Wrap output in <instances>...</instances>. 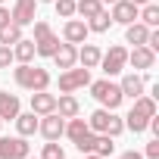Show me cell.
<instances>
[{
	"label": "cell",
	"mask_w": 159,
	"mask_h": 159,
	"mask_svg": "<svg viewBox=\"0 0 159 159\" xmlns=\"http://www.w3.org/2000/svg\"><path fill=\"white\" fill-rule=\"evenodd\" d=\"M13 78H16V84L25 88V91H47L50 88V72L41 69V66H31V62H19L13 69Z\"/></svg>",
	"instance_id": "6da1fadb"
},
{
	"label": "cell",
	"mask_w": 159,
	"mask_h": 159,
	"mask_svg": "<svg viewBox=\"0 0 159 159\" xmlns=\"http://www.w3.org/2000/svg\"><path fill=\"white\" fill-rule=\"evenodd\" d=\"M91 97H94L103 109H112V112H116V109L122 106V100H125V97H122V88L112 84L109 78H103V81H94V84H91Z\"/></svg>",
	"instance_id": "7a4b0ae2"
},
{
	"label": "cell",
	"mask_w": 159,
	"mask_h": 159,
	"mask_svg": "<svg viewBox=\"0 0 159 159\" xmlns=\"http://www.w3.org/2000/svg\"><path fill=\"white\" fill-rule=\"evenodd\" d=\"M34 25V50H38V56H53L56 53V47H59V38L53 34V28L47 25V22H31Z\"/></svg>",
	"instance_id": "3957f363"
},
{
	"label": "cell",
	"mask_w": 159,
	"mask_h": 159,
	"mask_svg": "<svg viewBox=\"0 0 159 159\" xmlns=\"http://www.w3.org/2000/svg\"><path fill=\"white\" fill-rule=\"evenodd\" d=\"M91 84V69H62V75H59V91L62 94H75V91H81V88H88Z\"/></svg>",
	"instance_id": "277c9868"
},
{
	"label": "cell",
	"mask_w": 159,
	"mask_h": 159,
	"mask_svg": "<svg viewBox=\"0 0 159 159\" xmlns=\"http://www.w3.org/2000/svg\"><path fill=\"white\" fill-rule=\"evenodd\" d=\"M125 66H128V47H122V44H112V47L100 56V69H103L106 75H119Z\"/></svg>",
	"instance_id": "5b68a950"
},
{
	"label": "cell",
	"mask_w": 159,
	"mask_h": 159,
	"mask_svg": "<svg viewBox=\"0 0 159 159\" xmlns=\"http://www.w3.org/2000/svg\"><path fill=\"white\" fill-rule=\"evenodd\" d=\"M31 153L28 137L16 134V137H0V159H25Z\"/></svg>",
	"instance_id": "8992f818"
},
{
	"label": "cell",
	"mask_w": 159,
	"mask_h": 159,
	"mask_svg": "<svg viewBox=\"0 0 159 159\" xmlns=\"http://www.w3.org/2000/svg\"><path fill=\"white\" fill-rule=\"evenodd\" d=\"M38 131H41L47 140H59L62 131H66V119H62L59 112H47V116L38 119Z\"/></svg>",
	"instance_id": "52a82bcc"
},
{
	"label": "cell",
	"mask_w": 159,
	"mask_h": 159,
	"mask_svg": "<svg viewBox=\"0 0 159 159\" xmlns=\"http://www.w3.org/2000/svg\"><path fill=\"white\" fill-rule=\"evenodd\" d=\"M137 13H140V7L131 3V0H116L112 10H109L112 22H119V25H131V22H137Z\"/></svg>",
	"instance_id": "ba28073f"
},
{
	"label": "cell",
	"mask_w": 159,
	"mask_h": 159,
	"mask_svg": "<svg viewBox=\"0 0 159 159\" xmlns=\"http://www.w3.org/2000/svg\"><path fill=\"white\" fill-rule=\"evenodd\" d=\"M34 13H38V0H16L13 10H10L13 22H16V25H22V28L34 22Z\"/></svg>",
	"instance_id": "9c48e42d"
},
{
	"label": "cell",
	"mask_w": 159,
	"mask_h": 159,
	"mask_svg": "<svg viewBox=\"0 0 159 159\" xmlns=\"http://www.w3.org/2000/svg\"><path fill=\"white\" fill-rule=\"evenodd\" d=\"M88 34H91V31H88V22H84V19H69V22L62 25L66 44H75V47H78V44L88 41Z\"/></svg>",
	"instance_id": "30bf717a"
},
{
	"label": "cell",
	"mask_w": 159,
	"mask_h": 159,
	"mask_svg": "<svg viewBox=\"0 0 159 159\" xmlns=\"http://www.w3.org/2000/svg\"><path fill=\"white\" fill-rule=\"evenodd\" d=\"M128 62H131L134 69L147 72V69H153V66H156V50H150L147 44H140V47L128 50Z\"/></svg>",
	"instance_id": "8fae6325"
},
{
	"label": "cell",
	"mask_w": 159,
	"mask_h": 159,
	"mask_svg": "<svg viewBox=\"0 0 159 159\" xmlns=\"http://www.w3.org/2000/svg\"><path fill=\"white\" fill-rule=\"evenodd\" d=\"M147 81H150V78H147V75H137V72L125 75V78H122V84H119V88H122V97H131V100L140 97V94L147 91Z\"/></svg>",
	"instance_id": "7c38bea8"
},
{
	"label": "cell",
	"mask_w": 159,
	"mask_h": 159,
	"mask_svg": "<svg viewBox=\"0 0 159 159\" xmlns=\"http://www.w3.org/2000/svg\"><path fill=\"white\" fill-rule=\"evenodd\" d=\"M31 112H34V116H47V112H56V94H47V91H34V94H31Z\"/></svg>",
	"instance_id": "4fadbf2b"
},
{
	"label": "cell",
	"mask_w": 159,
	"mask_h": 159,
	"mask_svg": "<svg viewBox=\"0 0 159 159\" xmlns=\"http://www.w3.org/2000/svg\"><path fill=\"white\" fill-rule=\"evenodd\" d=\"M50 59L56 62V69H72V66L78 62V47H75V44H59Z\"/></svg>",
	"instance_id": "5bb4252c"
},
{
	"label": "cell",
	"mask_w": 159,
	"mask_h": 159,
	"mask_svg": "<svg viewBox=\"0 0 159 159\" xmlns=\"http://www.w3.org/2000/svg\"><path fill=\"white\" fill-rule=\"evenodd\" d=\"M100 56H103V50L97 44H88L84 41V47H78V62H81L84 69H97L100 66Z\"/></svg>",
	"instance_id": "9a60e30c"
},
{
	"label": "cell",
	"mask_w": 159,
	"mask_h": 159,
	"mask_svg": "<svg viewBox=\"0 0 159 159\" xmlns=\"http://www.w3.org/2000/svg\"><path fill=\"white\" fill-rule=\"evenodd\" d=\"M56 112L62 119H75L81 112V103H78V97H72V94H59L56 97Z\"/></svg>",
	"instance_id": "2e32d148"
},
{
	"label": "cell",
	"mask_w": 159,
	"mask_h": 159,
	"mask_svg": "<svg viewBox=\"0 0 159 159\" xmlns=\"http://www.w3.org/2000/svg\"><path fill=\"white\" fill-rule=\"evenodd\" d=\"M109 119H112V109H94L91 112V119H88V128L94 131V134H106V128H109Z\"/></svg>",
	"instance_id": "e0dca14e"
},
{
	"label": "cell",
	"mask_w": 159,
	"mask_h": 159,
	"mask_svg": "<svg viewBox=\"0 0 159 159\" xmlns=\"http://www.w3.org/2000/svg\"><path fill=\"white\" fill-rule=\"evenodd\" d=\"M16 116H19V97H16V94H7V91H0V119H3V122L10 119V122H13Z\"/></svg>",
	"instance_id": "ac0fdd59"
},
{
	"label": "cell",
	"mask_w": 159,
	"mask_h": 159,
	"mask_svg": "<svg viewBox=\"0 0 159 159\" xmlns=\"http://www.w3.org/2000/svg\"><path fill=\"white\" fill-rule=\"evenodd\" d=\"M147 34H150V28H147L143 22H131V25H125V44L140 47V44H147Z\"/></svg>",
	"instance_id": "d6986e66"
},
{
	"label": "cell",
	"mask_w": 159,
	"mask_h": 159,
	"mask_svg": "<svg viewBox=\"0 0 159 159\" xmlns=\"http://www.w3.org/2000/svg\"><path fill=\"white\" fill-rule=\"evenodd\" d=\"M34 56H38V50H34V41L22 38V41H16V44H13V59H16V62H31Z\"/></svg>",
	"instance_id": "ffe728a7"
},
{
	"label": "cell",
	"mask_w": 159,
	"mask_h": 159,
	"mask_svg": "<svg viewBox=\"0 0 159 159\" xmlns=\"http://www.w3.org/2000/svg\"><path fill=\"white\" fill-rule=\"evenodd\" d=\"M13 122H16V131H19L22 137H31V134L38 131V116H34V112H19Z\"/></svg>",
	"instance_id": "44dd1931"
},
{
	"label": "cell",
	"mask_w": 159,
	"mask_h": 159,
	"mask_svg": "<svg viewBox=\"0 0 159 159\" xmlns=\"http://www.w3.org/2000/svg\"><path fill=\"white\" fill-rule=\"evenodd\" d=\"M88 131H91V128H88V122L75 116V119H66V131H62V134H66V137H69V140L75 143V140H81V137H84Z\"/></svg>",
	"instance_id": "7402d4cb"
},
{
	"label": "cell",
	"mask_w": 159,
	"mask_h": 159,
	"mask_svg": "<svg viewBox=\"0 0 159 159\" xmlns=\"http://www.w3.org/2000/svg\"><path fill=\"white\" fill-rule=\"evenodd\" d=\"M137 116H143V119H153L156 116V100L150 97V94H140V97H134V106H131Z\"/></svg>",
	"instance_id": "603a6c76"
},
{
	"label": "cell",
	"mask_w": 159,
	"mask_h": 159,
	"mask_svg": "<svg viewBox=\"0 0 159 159\" xmlns=\"http://www.w3.org/2000/svg\"><path fill=\"white\" fill-rule=\"evenodd\" d=\"M103 10L100 0H75V16H81V19H91Z\"/></svg>",
	"instance_id": "cb8c5ba5"
},
{
	"label": "cell",
	"mask_w": 159,
	"mask_h": 159,
	"mask_svg": "<svg viewBox=\"0 0 159 159\" xmlns=\"http://www.w3.org/2000/svg\"><path fill=\"white\" fill-rule=\"evenodd\" d=\"M109 25H112V16H109L106 10H100L97 16H91V19H88V31H97V34L109 31Z\"/></svg>",
	"instance_id": "d4e9b609"
},
{
	"label": "cell",
	"mask_w": 159,
	"mask_h": 159,
	"mask_svg": "<svg viewBox=\"0 0 159 159\" xmlns=\"http://www.w3.org/2000/svg\"><path fill=\"white\" fill-rule=\"evenodd\" d=\"M16 41H22V25L10 22V25H3V28H0V44H7V47H13Z\"/></svg>",
	"instance_id": "484cf974"
},
{
	"label": "cell",
	"mask_w": 159,
	"mask_h": 159,
	"mask_svg": "<svg viewBox=\"0 0 159 159\" xmlns=\"http://www.w3.org/2000/svg\"><path fill=\"white\" fill-rule=\"evenodd\" d=\"M137 19H140L147 28H156V25H159V7H156V3H143V10L137 13Z\"/></svg>",
	"instance_id": "4316f807"
},
{
	"label": "cell",
	"mask_w": 159,
	"mask_h": 159,
	"mask_svg": "<svg viewBox=\"0 0 159 159\" xmlns=\"http://www.w3.org/2000/svg\"><path fill=\"white\" fill-rule=\"evenodd\" d=\"M147 122H150V119H143V116H137V112L131 109V112L125 116V131H131V134H143V131H147Z\"/></svg>",
	"instance_id": "83f0119b"
},
{
	"label": "cell",
	"mask_w": 159,
	"mask_h": 159,
	"mask_svg": "<svg viewBox=\"0 0 159 159\" xmlns=\"http://www.w3.org/2000/svg\"><path fill=\"white\" fill-rule=\"evenodd\" d=\"M97 137H100V134H94V131H88V134H84L81 140H75V147H78V153H81V156H84V153H94V150H97Z\"/></svg>",
	"instance_id": "f1b7e54d"
},
{
	"label": "cell",
	"mask_w": 159,
	"mask_h": 159,
	"mask_svg": "<svg viewBox=\"0 0 159 159\" xmlns=\"http://www.w3.org/2000/svg\"><path fill=\"white\" fill-rule=\"evenodd\" d=\"M112 150H116V143H112V137H109V134H100V137H97V150H94V153L106 159V156H112Z\"/></svg>",
	"instance_id": "f546056e"
},
{
	"label": "cell",
	"mask_w": 159,
	"mask_h": 159,
	"mask_svg": "<svg viewBox=\"0 0 159 159\" xmlns=\"http://www.w3.org/2000/svg\"><path fill=\"white\" fill-rule=\"evenodd\" d=\"M53 10H56V16L72 19L75 16V0H53Z\"/></svg>",
	"instance_id": "4dcf8cb0"
},
{
	"label": "cell",
	"mask_w": 159,
	"mask_h": 159,
	"mask_svg": "<svg viewBox=\"0 0 159 159\" xmlns=\"http://www.w3.org/2000/svg\"><path fill=\"white\" fill-rule=\"evenodd\" d=\"M41 159H66V153H62V147H59L56 140H47V143H44Z\"/></svg>",
	"instance_id": "1f68e13d"
},
{
	"label": "cell",
	"mask_w": 159,
	"mask_h": 159,
	"mask_svg": "<svg viewBox=\"0 0 159 159\" xmlns=\"http://www.w3.org/2000/svg\"><path fill=\"white\" fill-rule=\"evenodd\" d=\"M122 131H125V122H122V119H119V116L112 112V119H109V128H106V134H109V137H119Z\"/></svg>",
	"instance_id": "d6a6232c"
},
{
	"label": "cell",
	"mask_w": 159,
	"mask_h": 159,
	"mask_svg": "<svg viewBox=\"0 0 159 159\" xmlns=\"http://www.w3.org/2000/svg\"><path fill=\"white\" fill-rule=\"evenodd\" d=\"M16 59H13V47H7V44H0V69H10Z\"/></svg>",
	"instance_id": "836d02e7"
},
{
	"label": "cell",
	"mask_w": 159,
	"mask_h": 159,
	"mask_svg": "<svg viewBox=\"0 0 159 159\" xmlns=\"http://www.w3.org/2000/svg\"><path fill=\"white\" fill-rule=\"evenodd\" d=\"M143 159H159V137H153L143 150Z\"/></svg>",
	"instance_id": "e575fe53"
},
{
	"label": "cell",
	"mask_w": 159,
	"mask_h": 159,
	"mask_svg": "<svg viewBox=\"0 0 159 159\" xmlns=\"http://www.w3.org/2000/svg\"><path fill=\"white\" fill-rule=\"evenodd\" d=\"M13 22V16H10V10L3 7V3H0V28H3V25H10Z\"/></svg>",
	"instance_id": "d590c367"
},
{
	"label": "cell",
	"mask_w": 159,
	"mask_h": 159,
	"mask_svg": "<svg viewBox=\"0 0 159 159\" xmlns=\"http://www.w3.org/2000/svg\"><path fill=\"white\" fill-rule=\"evenodd\" d=\"M122 159H143V153H137V150H125Z\"/></svg>",
	"instance_id": "8d00e7d4"
},
{
	"label": "cell",
	"mask_w": 159,
	"mask_h": 159,
	"mask_svg": "<svg viewBox=\"0 0 159 159\" xmlns=\"http://www.w3.org/2000/svg\"><path fill=\"white\" fill-rule=\"evenodd\" d=\"M84 159H103V156H97V153H84Z\"/></svg>",
	"instance_id": "74e56055"
},
{
	"label": "cell",
	"mask_w": 159,
	"mask_h": 159,
	"mask_svg": "<svg viewBox=\"0 0 159 159\" xmlns=\"http://www.w3.org/2000/svg\"><path fill=\"white\" fill-rule=\"evenodd\" d=\"M131 3H137V7H143V3H150V0H131Z\"/></svg>",
	"instance_id": "f35d334b"
},
{
	"label": "cell",
	"mask_w": 159,
	"mask_h": 159,
	"mask_svg": "<svg viewBox=\"0 0 159 159\" xmlns=\"http://www.w3.org/2000/svg\"><path fill=\"white\" fill-rule=\"evenodd\" d=\"M100 3H116V0H100Z\"/></svg>",
	"instance_id": "ab89813d"
},
{
	"label": "cell",
	"mask_w": 159,
	"mask_h": 159,
	"mask_svg": "<svg viewBox=\"0 0 159 159\" xmlns=\"http://www.w3.org/2000/svg\"><path fill=\"white\" fill-rule=\"evenodd\" d=\"M38 3H53V0H38Z\"/></svg>",
	"instance_id": "60d3db41"
},
{
	"label": "cell",
	"mask_w": 159,
	"mask_h": 159,
	"mask_svg": "<svg viewBox=\"0 0 159 159\" xmlns=\"http://www.w3.org/2000/svg\"><path fill=\"white\" fill-rule=\"evenodd\" d=\"M25 159H31V153H28V156H25ZM34 159H41V156H34Z\"/></svg>",
	"instance_id": "b9f144b4"
},
{
	"label": "cell",
	"mask_w": 159,
	"mask_h": 159,
	"mask_svg": "<svg viewBox=\"0 0 159 159\" xmlns=\"http://www.w3.org/2000/svg\"><path fill=\"white\" fill-rule=\"evenodd\" d=\"M0 128H3V119H0Z\"/></svg>",
	"instance_id": "7bdbcfd3"
},
{
	"label": "cell",
	"mask_w": 159,
	"mask_h": 159,
	"mask_svg": "<svg viewBox=\"0 0 159 159\" xmlns=\"http://www.w3.org/2000/svg\"><path fill=\"white\" fill-rule=\"evenodd\" d=\"M0 3H3V0H0Z\"/></svg>",
	"instance_id": "ee69618b"
}]
</instances>
